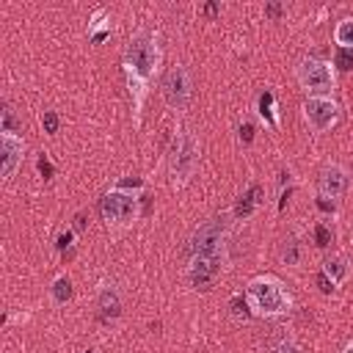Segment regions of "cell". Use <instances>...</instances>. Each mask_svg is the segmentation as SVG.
<instances>
[{
    "label": "cell",
    "mask_w": 353,
    "mask_h": 353,
    "mask_svg": "<svg viewBox=\"0 0 353 353\" xmlns=\"http://www.w3.org/2000/svg\"><path fill=\"white\" fill-rule=\"evenodd\" d=\"M273 353H303L295 342H290V339H284V342H279L276 347H273Z\"/></svg>",
    "instance_id": "f1b7e54d"
},
{
    "label": "cell",
    "mask_w": 353,
    "mask_h": 353,
    "mask_svg": "<svg viewBox=\"0 0 353 353\" xmlns=\"http://www.w3.org/2000/svg\"><path fill=\"white\" fill-rule=\"evenodd\" d=\"M295 80L306 91V97H331V91L336 85L334 63L314 58V55H303L295 63Z\"/></svg>",
    "instance_id": "277c9868"
},
{
    "label": "cell",
    "mask_w": 353,
    "mask_h": 353,
    "mask_svg": "<svg viewBox=\"0 0 353 353\" xmlns=\"http://www.w3.org/2000/svg\"><path fill=\"white\" fill-rule=\"evenodd\" d=\"M74 229H77V232H83V229H85V215H83V212H77V215H74Z\"/></svg>",
    "instance_id": "1f68e13d"
},
{
    "label": "cell",
    "mask_w": 353,
    "mask_h": 353,
    "mask_svg": "<svg viewBox=\"0 0 353 353\" xmlns=\"http://www.w3.org/2000/svg\"><path fill=\"white\" fill-rule=\"evenodd\" d=\"M72 243H74V229H61L58 237H55V248L66 251V248H72Z\"/></svg>",
    "instance_id": "cb8c5ba5"
},
{
    "label": "cell",
    "mask_w": 353,
    "mask_h": 353,
    "mask_svg": "<svg viewBox=\"0 0 353 353\" xmlns=\"http://www.w3.org/2000/svg\"><path fill=\"white\" fill-rule=\"evenodd\" d=\"M347 185H350L347 168L339 165V163H325V165L320 168V176H317V196H320V199L339 201V199L347 193Z\"/></svg>",
    "instance_id": "30bf717a"
},
{
    "label": "cell",
    "mask_w": 353,
    "mask_h": 353,
    "mask_svg": "<svg viewBox=\"0 0 353 353\" xmlns=\"http://www.w3.org/2000/svg\"><path fill=\"white\" fill-rule=\"evenodd\" d=\"M160 97L171 110H188L193 99V77L185 63H174L160 80Z\"/></svg>",
    "instance_id": "8992f818"
},
{
    "label": "cell",
    "mask_w": 353,
    "mask_h": 353,
    "mask_svg": "<svg viewBox=\"0 0 353 353\" xmlns=\"http://www.w3.org/2000/svg\"><path fill=\"white\" fill-rule=\"evenodd\" d=\"M41 130L47 132V135H55L58 132V127H61V119H58V113L55 110H41Z\"/></svg>",
    "instance_id": "44dd1931"
},
{
    "label": "cell",
    "mask_w": 353,
    "mask_h": 353,
    "mask_svg": "<svg viewBox=\"0 0 353 353\" xmlns=\"http://www.w3.org/2000/svg\"><path fill=\"white\" fill-rule=\"evenodd\" d=\"M97 306H99L102 320H116V317L121 314V298H119L116 287L105 284V287L99 290V295H97Z\"/></svg>",
    "instance_id": "4fadbf2b"
},
{
    "label": "cell",
    "mask_w": 353,
    "mask_h": 353,
    "mask_svg": "<svg viewBox=\"0 0 353 353\" xmlns=\"http://www.w3.org/2000/svg\"><path fill=\"white\" fill-rule=\"evenodd\" d=\"M25 157V141L19 132H0V176L8 182L19 168Z\"/></svg>",
    "instance_id": "8fae6325"
},
{
    "label": "cell",
    "mask_w": 353,
    "mask_h": 353,
    "mask_svg": "<svg viewBox=\"0 0 353 353\" xmlns=\"http://www.w3.org/2000/svg\"><path fill=\"white\" fill-rule=\"evenodd\" d=\"M334 66H336L339 72H350V69H353V50H339V47H336V52H334Z\"/></svg>",
    "instance_id": "7402d4cb"
},
{
    "label": "cell",
    "mask_w": 353,
    "mask_h": 353,
    "mask_svg": "<svg viewBox=\"0 0 353 353\" xmlns=\"http://www.w3.org/2000/svg\"><path fill=\"white\" fill-rule=\"evenodd\" d=\"M72 295H74L72 279H69V276H58V279L52 281V287H50V298H52V303L63 306V303H69V301H72Z\"/></svg>",
    "instance_id": "e0dca14e"
},
{
    "label": "cell",
    "mask_w": 353,
    "mask_h": 353,
    "mask_svg": "<svg viewBox=\"0 0 353 353\" xmlns=\"http://www.w3.org/2000/svg\"><path fill=\"white\" fill-rule=\"evenodd\" d=\"M314 284H317V290H320L323 295H331V292L336 290V284H334V281H331V279H328V276H325L323 270H320V273L314 276Z\"/></svg>",
    "instance_id": "484cf974"
},
{
    "label": "cell",
    "mask_w": 353,
    "mask_h": 353,
    "mask_svg": "<svg viewBox=\"0 0 353 353\" xmlns=\"http://www.w3.org/2000/svg\"><path fill=\"white\" fill-rule=\"evenodd\" d=\"M36 168H39V174H41L44 179H50V176H52V163L47 160V154H39V160H36Z\"/></svg>",
    "instance_id": "83f0119b"
},
{
    "label": "cell",
    "mask_w": 353,
    "mask_h": 353,
    "mask_svg": "<svg viewBox=\"0 0 353 353\" xmlns=\"http://www.w3.org/2000/svg\"><path fill=\"white\" fill-rule=\"evenodd\" d=\"M199 157H201V146L199 138L188 130V127H176L171 149H168V176H171V188H185L196 168H199Z\"/></svg>",
    "instance_id": "3957f363"
},
{
    "label": "cell",
    "mask_w": 353,
    "mask_h": 353,
    "mask_svg": "<svg viewBox=\"0 0 353 353\" xmlns=\"http://www.w3.org/2000/svg\"><path fill=\"white\" fill-rule=\"evenodd\" d=\"M116 188H121V190H132V193H141V190H143V179H138V176H132V179H121Z\"/></svg>",
    "instance_id": "4316f807"
},
{
    "label": "cell",
    "mask_w": 353,
    "mask_h": 353,
    "mask_svg": "<svg viewBox=\"0 0 353 353\" xmlns=\"http://www.w3.org/2000/svg\"><path fill=\"white\" fill-rule=\"evenodd\" d=\"M342 353H353V342H347V345L342 347Z\"/></svg>",
    "instance_id": "836d02e7"
},
{
    "label": "cell",
    "mask_w": 353,
    "mask_h": 353,
    "mask_svg": "<svg viewBox=\"0 0 353 353\" xmlns=\"http://www.w3.org/2000/svg\"><path fill=\"white\" fill-rule=\"evenodd\" d=\"M226 248V223L223 218H210L204 221L193 237H190V256H201V254H223Z\"/></svg>",
    "instance_id": "ba28073f"
},
{
    "label": "cell",
    "mask_w": 353,
    "mask_h": 353,
    "mask_svg": "<svg viewBox=\"0 0 353 353\" xmlns=\"http://www.w3.org/2000/svg\"><path fill=\"white\" fill-rule=\"evenodd\" d=\"M237 138H240L243 143H251V141H254V124H251L248 119H243V121L237 124Z\"/></svg>",
    "instance_id": "d4e9b609"
},
{
    "label": "cell",
    "mask_w": 353,
    "mask_h": 353,
    "mask_svg": "<svg viewBox=\"0 0 353 353\" xmlns=\"http://www.w3.org/2000/svg\"><path fill=\"white\" fill-rule=\"evenodd\" d=\"M317 207H320V210H325V212H334V201L320 199V196H317Z\"/></svg>",
    "instance_id": "4dcf8cb0"
},
{
    "label": "cell",
    "mask_w": 353,
    "mask_h": 353,
    "mask_svg": "<svg viewBox=\"0 0 353 353\" xmlns=\"http://www.w3.org/2000/svg\"><path fill=\"white\" fill-rule=\"evenodd\" d=\"M279 259H281V265H284V268H298V265H301V259H303V248H301V243H298L295 237H287V240L281 243Z\"/></svg>",
    "instance_id": "2e32d148"
},
{
    "label": "cell",
    "mask_w": 353,
    "mask_h": 353,
    "mask_svg": "<svg viewBox=\"0 0 353 353\" xmlns=\"http://www.w3.org/2000/svg\"><path fill=\"white\" fill-rule=\"evenodd\" d=\"M334 44L339 50H353V17H345L334 28Z\"/></svg>",
    "instance_id": "ac0fdd59"
},
{
    "label": "cell",
    "mask_w": 353,
    "mask_h": 353,
    "mask_svg": "<svg viewBox=\"0 0 353 353\" xmlns=\"http://www.w3.org/2000/svg\"><path fill=\"white\" fill-rule=\"evenodd\" d=\"M160 58H163V52H160V39H157V33L154 30H149V28H138L132 36H130V41H127V50H124V74L127 77H135V80H141V83H152V77L157 74V69H160Z\"/></svg>",
    "instance_id": "7a4b0ae2"
},
{
    "label": "cell",
    "mask_w": 353,
    "mask_h": 353,
    "mask_svg": "<svg viewBox=\"0 0 353 353\" xmlns=\"http://www.w3.org/2000/svg\"><path fill=\"white\" fill-rule=\"evenodd\" d=\"M245 301H248V309L254 317H284L290 309H292V295L290 290L284 287L281 279L270 276V273H262V276H254L248 284H245Z\"/></svg>",
    "instance_id": "6da1fadb"
},
{
    "label": "cell",
    "mask_w": 353,
    "mask_h": 353,
    "mask_svg": "<svg viewBox=\"0 0 353 353\" xmlns=\"http://www.w3.org/2000/svg\"><path fill=\"white\" fill-rule=\"evenodd\" d=\"M331 240H334L331 229H328L325 223H314V243H317L320 248H328V245H331Z\"/></svg>",
    "instance_id": "603a6c76"
},
{
    "label": "cell",
    "mask_w": 353,
    "mask_h": 353,
    "mask_svg": "<svg viewBox=\"0 0 353 353\" xmlns=\"http://www.w3.org/2000/svg\"><path fill=\"white\" fill-rule=\"evenodd\" d=\"M336 287L339 284H345L347 281V276H350V268H347V259L342 256V254H331V256H325L323 259V268H320Z\"/></svg>",
    "instance_id": "9a60e30c"
},
{
    "label": "cell",
    "mask_w": 353,
    "mask_h": 353,
    "mask_svg": "<svg viewBox=\"0 0 353 353\" xmlns=\"http://www.w3.org/2000/svg\"><path fill=\"white\" fill-rule=\"evenodd\" d=\"M281 11H284V6H281V3H268V6H265V17H270V19L281 17Z\"/></svg>",
    "instance_id": "f546056e"
},
{
    "label": "cell",
    "mask_w": 353,
    "mask_h": 353,
    "mask_svg": "<svg viewBox=\"0 0 353 353\" xmlns=\"http://www.w3.org/2000/svg\"><path fill=\"white\" fill-rule=\"evenodd\" d=\"M226 262V251L223 254H201V256H190L188 262V279L196 290H210L212 281L221 276Z\"/></svg>",
    "instance_id": "9c48e42d"
},
{
    "label": "cell",
    "mask_w": 353,
    "mask_h": 353,
    "mask_svg": "<svg viewBox=\"0 0 353 353\" xmlns=\"http://www.w3.org/2000/svg\"><path fill=\"white\" fill-rule=\"evenodd\" d=\"M262 196H265V190H262V185H248V190L245 193H240V199L234 201V218H248L259 204H262Z\"/></svg>",
    "instance_id": "7c38bea8"
},
{
    "label": "cell",
    "mask_w": 353,
    "mask_h": 353,
    "mask_svg": "<svg viewBox=\"0 0 353 353\" xmlns=\"http://www.w3.org/2000/svg\"><path fill=\"white\" fill-rule=\"evenodd\" d=\"M229 314H232L234 320H248V317H254L251 309H248L245 295H232V298H229Z\"/></svg>",
    "instance_id": "d6986e66"
},
{
    "label": "cell",
    "mask_w": 353,
    "mask_h": 353,
    "mask_svg": "<svg viewBox=\"0 0 353 353\" xmlns=\"http://www.w3.org/2000/svg\"><path fill=\"white\" fill-rule=\"evenodd\" d=\"M204 14H207V17H215V14H218V6H215V3H207V6H204Z\"/></svg>",
    "instance_id": "d6a6232c"
},
{
    "label": "cell",
    "mask_w": 353,
    "mask_h": 353,
    "mask_svg": "<svg viewBox=\"0 0 353 353\" xmlns=\"http://www.w3.org/2000/svg\"><path fill=\"white\" fill-rule=\"evenodd\" d=\"M99 210H102V221L113 229H124L130 226L138 215H141V193H132V190H121V188H110L102 201H99Z\"/></svg>",
    "instance_id": "5b68a950"
},
{
    "label": "cell",
    "mask_w": 353,
    "mask_h": 353,
    "mask_svg": "<svg viewBox=\"0 0 353 353\" xmlns=\"http://www.w3.org/2000/svg\"><path fill=\"white\" fill-rule=\"evenodd\" d=\"M301 110H303V121L314 132H328L339 121V102L334 97H306Z\"/></svg>",
    "instance_id": "52a82bcc"
},
{
    "label": "cell",
    "mask_w": 353,
    "mask_h": 353,
    "mask_svg": "<svg viewBox=\"0 0 353 353\" xmlns=\"http://www.w3.org/2000/svg\"><path fill=\"white\" fill-rule=\"evenodd\" d=\"M85 353H97V350H85Z\"/></svg>",
    "instance_id": "e575fe53"
},
{
    "label": "cell",
    "mask_w": 353,
    "mask_h": 353,
    "mask_svg": "<svg viewBox=\"0 0 353 353\" xmlns=\"http://www.w3.org/2000/svg\"><path fill=\"white\" fill-rule=\"evenodd\" d=\"M99 30H110L108 28V8H94V14L88 17V33H99Z\"/></svg>",
    "instance_id": "ffe728a7"
},
{
    "label": "cell",
    "mask_w": 353,
    "mask_h": 353,
    "mask_svg": "<svg viewBox=\"0 0 353 353\" xmlns=\"http://www.w3.org/2000/svg\"><path fill=\"white\" fill-rule=\"evenodd\" d=\"M256 113H259V119H262L265 127H270V130L279 127V105H276V94H273L270 88H265V91L259 94V99H256Z\"/></svg>",
    "instance_id": "5bb4252c"
}]
</instances>
